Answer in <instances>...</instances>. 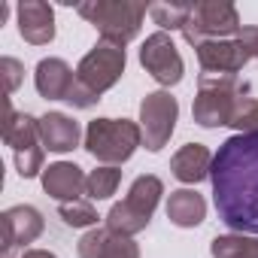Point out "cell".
<instances>
[{"label":"cell","mask_w":258,"mask_h":258,"mask_svg":"<svg viewBox=\"0 0 258 258\" xmlns=\"http://www.w3.org/2000/svg\"><path fill=\"white\" fill-rule=\"evenodd\" d=\"M76 13L88 25H94L103 43L124 49L140 34L149 7L143 0H82L76 4Z\"/></svg>","instance_id":"3957f363"},{"label":"cell","mask_w":258,"mask_h":258,"mask_svg":"<svg viewBox=\"0 0 258 258\" xmlns=\"http://www.w3.org/2000/svg\"><path fill=\"white\" fill-rule=\"evenodd\" d=\"M161 195H164V182L155 176V173H143L131 182L124 201L112 204L109 213H106V228L115 231V234H124V237H134L140 231L149 228L158 204H161Z\"/></svg>","instance_id":"5b68a950"},{"label":"cell","mask_w":258,"mask_h":258,"mask_svg":"<svg viewBox=\"0 0 258 258\" xmlns=\"http://www.w3.org/2000/svg\"><path fill=\"white\" fill-rule=\"evenodd\" d=\"M58 216L64 219V225L70 228H97V210L91 201L79 198V201H70V204H58Z\"/></svg>","instance_id":"cb8c5ba5"},{"label":"cell","mask_w":258,"mask_h":258,"mask_svg":"<svg viewBox=\"0 0 258 258\" xmlns=\"http://www.w3.org/2000/svg\"><path fill=\"white\" fill-rule=\"evenodd\" d=\"M167 219L176 228H198L207 219V201L195 188H176L167 198Z\"/></svg>","instance_id":"d6986e66"},{"label":"cell","mask_w":258,"mask_h":258,"mask_svg":"<svg viewBox=\"0 0 258 258\" xmlns=\"http://www.w3.org/2000/svg\"><path fill=\"white\" fill-rule=\"evenodd\" d=\"M82 146L94 161H100L106 167H121L143 146L140 121H131V118H94L85 127V143Z\"/></svg>","instance_id":"277c9868"},{"label":"cell","mask_w":258,"mask_h":258,"mask_svg":"<svg viewBox=\"0 0 258 258\" xmlns=\"http://www.w3.org/2000/svg\"><path fill=\"white\" fill-rule=\"evenodd\" d=\"M4 143L13 149V155L43 146V143H40V118H34V115H28V112H16V109L10 106V100H7Z\"/></svg>","instance_id":"ac0fdd59"},{"label":"cell","mask_w":258,"mask_h":258,"mask_svg":"<svg viewBox=\"0 0 258 258\" xmlns=\"http://www.w3.org/2000/svg\"><path fill=\"white\" fill-rule=\"evenodd\" d=\"M40 143L49 152H73L79 146V124L67 112H46L40 115Z\"/></svg>","instance_id":"e0dca14e"},{"label":"cell","mask_w":258,"mask_h":258,"mask_svg":"<svg viewBox=\"0 0 258 258\" xmlns=\"http://www.w3.org/2000/svg\"><path fill=\"white\" fill-rule=\"evenodd\" d=\"M237 40L243 43V49L249 52V58L258 61V25H246V28L237 34Z\"/></svg>","instance_id":"4316f807"},{"label":"cell","mask_w":258,"mask_h":258,"mask_svg":"<svg viewBox=\"0 0 258 258\" xmlns=\"http://www.w3.org/2000/svg\"><path fill=\"white\" fill-rule=\"evenodd\" d=\"M213 258H258V237L252 234H219L210 243Z\"/></svg>","instance_id":"ffe728a7"},{"label":"cell","mask_w":258,"mask_h":258,"mask_svg":"<svg viewBox=\"0 0 258 258\" xmlns=\"http://www.w3.org/2000/svg\"><path fill=\"white\" fill-rule=\"evenodd\" d=\"M191 7L195 4H152L149 7V16H152V22L167 34V31H182L185 28V22H188V16H191Z\"/></svg>","instance_id":"44dd1931"},{"label":"cell","mask_w":258,"mask_h":258,"mask_svg":"<svg viewBox=\"0 0 258 258\" xmlns=\"http://www.w3.org/2000/svg\"><path fill=\"white\" fill-rule=\"evenodd\" d=\"M7 16H10V7H7V4H0V25L7 22Z\"/></svg>","instance_id":"f1b7e54d"},{"label":"cell","mask_w":258,"mask_h":258,"mask_svg":"<svg viewBox=\"0 0 258 258\" xmlns=\"http://www.w3.org/2000/svg\"><path fill=\"white\" fill-rule=\"evenodd\" d=\"M213 204L231 234L258 237V134L228 137L210 170Z\"/></svg>","instance_id":"6da1fadb"},{"label":"cell","mask_w":258,"mask_h":258,"mask_svg":"<svg viewBox=\"0 0 258 258\" xmlns=\"http://www.w3.org/2000/svg\"><path fill=\"white\" fill-rule=\"evenodd\" d=\"M124 64L127 55L118 46L109 43H94V49L85 52V58L76 67V82L67 94V103L73 109H91L103 91H109L121 76H124Z\"/></svg>","instance_id":"7a4b0ae2"},{"label":"cell","mask_w":258,"mask_h":258,"mask_svg":"<svg viewBox=\"0 0 258 258\" xmlns=\"http://www.w3.org/2000/svg\"><path fill=\"white\" fill-rule=\"evenodd\" d=\"M195 55L201 64V73H225V76H240V70L252 61L237 37L234 40H207V43L195 46Z\"/></svg>","instance_id":"8fae6325"},{"label":"cell","mask_w":258,"mask_h":258,"mask_svg":"<svg viewBox=\"0 0 258 258\" xmlns=\"http://www.w3.org/2000/svg\"><path fill=\"white\" fill-rule=\"evenodd\" d=\"M43 161H46V149L37 146V149H28V152H19L16 155V170L22 179H34V176H43Z\"/></svg>","instance_id":"d4e9b609"},{"label":"cell","mask_w":258,"mask_h":258,"mask_svg":"<svg viewBox=\"0 0 258 258\" xmlns=\"http://www.w3.org/2000/svg\"><path fill=\"white\" fill-rule=\"evenodd\" d=\"M19 258H58L55 252H49V249H25Z\"/></svg>","instance_id":"83f0119b"},{"label":"cell","mask_w":258,"mask_h":258,"mask_svg":"<svg viewBox=\"0 0 258 258\" xmlns=\"http://www.w3.org/2000/svg\"><path fill=\"white\" fill-rule=\"evenodd\" d=\"M176 118H179V103L170 91H149L140 100V131H143V146L149 152H161L173 131H176Z\"/></svg>","instance_id":"ba28073f"},{"label":"cell","mask_w":258,"mask_h":258,"mask_svg":"<svg viewBox=\"0 0 258 258\" xmlns=\"http://www.w3.org/2000/svg\"><path fill=\"white\" fill-rule=\"evenodd\" d=\"M228 127H234L237 134H258V97L246 94L234 103Z\"/></svg>","instance_id":"603a6c76"},{"label":"cell","mask_w":258,"mask_h":258,"mask_svg":"<svg viewBox=\"0 0 258 258\" xmlns=\"http://www.w3.org/2000/svg\"><path fill=\"white\" fill-rule=\"evenodd\" d=\"M118 185H121V170L100 164V167H94V170L88 173V188H85V195H88L91 201H106V198L115 195Z\"/></svg>","instance_id":"7402d4cb"},{"label":"cell","mask_w":258,"mask_h":258,"mask_svg":"<svg viewBox=\"0 0 258 258\" xmlns=\"http://www.w3.org/2000/svg\"><path fill=\"white\" fill-rule=\"evenodd\" d=\"M85 188H88V176L73 161H55L43 170V191L49 198H55L58 204L79 201L85 195Z\"/></svg>","instance_id":"5bb4252c"},{"label":"cell","mask_w":258,"mask_h":258,"mask_svg":"<svg viewBox=\"0 0 258 258\" xmlns=\"http://www.w3.org/2000/svg\"><path fill=\"white\" fill-rule=\"evenodd\" d=\"M252 88L240 76H225V73H201L198 79V94L191 103V115L201 127H222L231 118V109L240 97H246Z\"/></svg>","instance_id":"8992f818"},{"label":"cell","mask_w":258,"mask_h":258,"mask_svg":"<svg viewBox=\"0 0 258 258\" xmlns=\"http://www.w3.org/2000/svg\"><path fill=\"white\" fill-rule=\"evenodd\" d=\"M0 225H4V252H7V258L13 255V249H28V243H34L46 228L43 213L31 204H16V207L4 210Z\"/></svg>","instance_id":"30bf717a"},{"label":"cell","mask_w":258,"mask_h":258,"mask_svg":"<svg viewBox=\"0 0 258 258\" xmlns=\"http://www.w3.org/2000/svg\"><path fill=\"white\" fill-rule=\"evenodd\" d=\"M0 73H4V79H7V94H13V91H19V85H22L25 64H22L19 58H13V55H4V58H0Z\"/></svg>","instance_id":"484cf974"},{"label":"cell","mask_w":258,"mask_h":258,"mask_svg":"<svg viewBox=\"0 0 258 258\" xmlns=\"http://www.w3.org/2000/svg\"><path fill=\"white\" fill-rule=\"evenodd\" d=\"M73 82H76V70L64 58H43L34 70V85L46 100H67Z\"/></svg>","instance_id":"9a60e30c"},{"label":"cell","mask_w":258,"mask_h":258,"mask_svg":"<svg viewBox=\"0 0 258 258\" xmlns=\"http://www.w3.org/2000/svg\"><path fill=\"white\" fill-rule=\"evenodd\" d=\"M79 258H140V246L134 237L115 234L109 228H88L76 243Z\"/></svg>","instance_id":"7c38bea8"},{"label":"cell","mask_w":258,"mask_h":258,"mask_svg":"<svg viewBox=\"0 0 258 258\" xmlns=\"http://www.w3.org/2000/svg\"><path fill=\"white\" fill-rule=\"evenodd\" d=\"M213 152L204 146V143H185L173 158H170V173L185 182V185H198L204 179H210V170H213Z\"/></svg>","instance_id":"2e32d148"},{"label":"cell","mask_w":258,"mask_h":258,"mask_svg":"<svg viewBox=\"0 0 258 258\" xmlns=\"http://www.w3.org/2000/svg\"><path fill=\"white\" fill-rule=\"evenodd\" d=\"M19 34L31 46H49L55 40V10L46 0H22L16 7Z\"/></svg>","instance_id":"4fadbf2b"},{"label":"cell","mask_w":258,"mask_h":258,"mask_svg":"<svg viewBox=\"0 0 258 258\" xmlns=\"http://www.w3.org/2000/svg\"><path fill=\"white\" fill-rule=\"evenodd\" d=\"M140 67L164 88L179 85L185 76V61H182L173 37L164 31H155L146 37V43L140 46Z\"/></svg>","instance_id":"9c48e42d"},{"label":"cell","mask_w":258,"mask_h":258,"mask_svg":"<svg viewBox=\"0 0 258 258\" xmlns=\"http://www.w3.org/2000/svg\"><path fill=\"white\" fill-rule=\"evenodd\" d=\"M243 31L240 13L234 4L225 0H198L191 7V16L182 28V37L188 46H201L207 40H234Z\"/></svg>","instance_id":"52a82bcc"}]
</instances>
